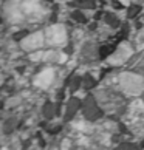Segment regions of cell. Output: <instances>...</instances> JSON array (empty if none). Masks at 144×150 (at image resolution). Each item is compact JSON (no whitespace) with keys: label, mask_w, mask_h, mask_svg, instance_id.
<instances>
[{"label":"cell","mask_w":144,"mask_h":150,"mask_svg":"<svg viewBox=\"0 0 144 150\" xmlns=\"http://www.w3.org/2000/svg\"><path fill=\"white\" fill-rule=\"evenodd\" d=\"M119 81H121V87L123 90L129 94H140L143 91V87H144V82L140 76L136 74H132V73H124L119 76Z\"/></svg>","instance_id":"cell-1"},{"label":"cell","mask_w":144,"mask_h":150,"mask_svg":"<svg viewBox=\"0 0 144 150\" xmlns=\"http://www.w3.org/2000/svg\"><path fill=\"white\" fill-rule=\"evenodd\" d=\"M53 77H54L53 70L47 68V70H43L42 73H39V74L36 76L34 84H36L37 87H40V88H47V87L53 82Z\"/></svg>","instance_id":"cell-4"},{"label":"cell","mask_w":144,"mask_h":150,"mask_svg":"<svg viewBox=\"0 0 144 150\" xmlns=\"http://www.w3.org/2000/svg\"><path fill=\"white\" fill-rule=\"evenodd\" d=\"M136 43H138V48H144V30L140 33V34H138Z\"/></svg>","instance_id":"cell-7"},{"label":"cell","mask_w":144,"mask_h":150,"mask_svg":"<svg viewBox=\"0 0 144 150\" xmlns=\"http://www.w3.org/2000/svg\"><path fill=\"white\" fill-rule=\"evenodd\" d=\"M127 47H129V45H121L119 50H118V53H116L115 56L110 59V62H112V64H119V62H123V60H126L127 57H129L130 54H132V50H127V51L124 53V50Z\"/></svg>","instance_id":"cell-6"},{"label":"cell","mask_w":144,"mask_h":150,"mask_svg":"<svg viewBox=\"0 0 144 150\" xmlns=\"http://www.w3.org/2000/svg\"><path fill=\"white\" fill-rule=\"evenodd\" d=\"M129 124L135 132H144V105L140 101L132 104L130 115H129Z\"/></svg>","instance_id":"cell-2"},{"label":"cell","mask_w":144,"mask_h":150,"mask_svg":"<svg viewBox=\"0 0 144 150\" xmlns=\"http://www.w3.org/2000/svg\"><path fill=\"white\" fill-rule=\"evenodd\" d=\"M43 43V37H42V33H36L30 37H26L23 42H22V47L25 50H36L39 47H42Z\"/></svg>","instance_id":"cell-5"},{"label":"cell","mask_w":144,"mask_h":150,"mask_svg":"<svg viewBox=\"0 0 144 150\" xmlns=\"http://www.w3.org/2000/svg\"><path fill=\"white\" fill-rule=\"evenodd\" d=\"M47 33H48L47 36H48L50 45H60L67 39V36H65V28L62 25H54L51 28H48Z\"/></svg>","instance_id":"cell-3"}]
</instances>
